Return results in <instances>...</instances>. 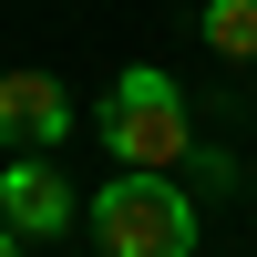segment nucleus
Masks as SVG:
<instances>
[{
    "label": "nucleus",
    "instance_id": "nucleus-3",
    "mask_svg": "<svg viewBox=\"0 0 257 257\" xmlns=\"http://www.w3.org/2000/svg\"><path fill=\"white\" fill-rule=\"evenodd\" d=\"M82 134V103L62 93L52 72H0V144H21V155H52V144Z\"/></svg>",
    "mask_w": 257,
    "mask_h": 257
},
{
    "label": "nucleus",
    "instance_id": "nucleus-5",
    "mask_svg": "<svg viewBox=\"0 0 257 257\" xmlns=\"http://www.w3.org/2000/svg\"><path fill=\"white\" fill-rule=\"evenodd\" d=\"M206 41L226 62H257V0H206Z\"/></svg>",
    "mask_w": 257,
    "mask_h": 257
},
{
    "label": "nucleus",
    "instance_id": "nucleus-4",
    "mask_svg": "<svg viewBox=\"0 0 257 257\" xmlns=\"http://www.w3.org/2000/svg\"><path fill=\"white\" fill-rule=\"evenodd\" d=\"M72 216H82V196H72L41 155H11V165H0V226H11L21 247H31V237H62Z\"/></svg>",
    "mask_w": 257,
    "mask_h": 257
},
{
    "label": "nucleus",
    "instance_id": "nucleus-1",
    "mask_svg": "<svg viewBox=\"0 0 257 257\" xmlns=\"http://www.w3.org/2000/svg\"><path fill=\"white\" fill-rule=\"evenodd\" d=\"M82 216H93L103 257H196V196L175 175H155V165H123Z\"/></svg>",
    "mask_w": 257,
    "mask_h": 257
},
{
    "label": "nucleus",
    "instance_id": "nucleus-7",
    "mask_svg": "<svg viewBox=\"0 0 257 257\" xmlns=\"http://www.w3.org/2000/svg\"><path fill=\"white\" fill-rule=\"evenodd\" d=\"M247 175H257V165H247Z\"/></svg>",
    "mask_w": 257,
    "mask_h": 257
},
{
    "label": "nucleus",
    "instance_id": "nucleus-6",
    "mask_svg": "<svg viewBox=\"0 0 257 257\" xmlns=\"http://www.w3.org/2000/svg\"><path fill=\"white\" fill-rule=\"evenodd\" d=\"M0 257H21V237H11V226H0Z\"/></svg>",
    "mask_w": 257,
    "mask_h": 257
},
{
    "label": "nucleus",
    "instance_id": "nucleus-2",
    "mask_svg": "<svg viewBox=\"0 0 257 257\" xmlns=\"http://www.w3.org/2000/svg\"><path fill=\"white\" fill-rule=\"evenodd\" d=\"M93 134L113 144L123 165H155V175H175V165L196 155V134H185V93H175L165 62H123L113 93H103V123H93Z\"/></svg>",
    "mask_w": 257,
    "mask_h": 257
}]
</instances>
